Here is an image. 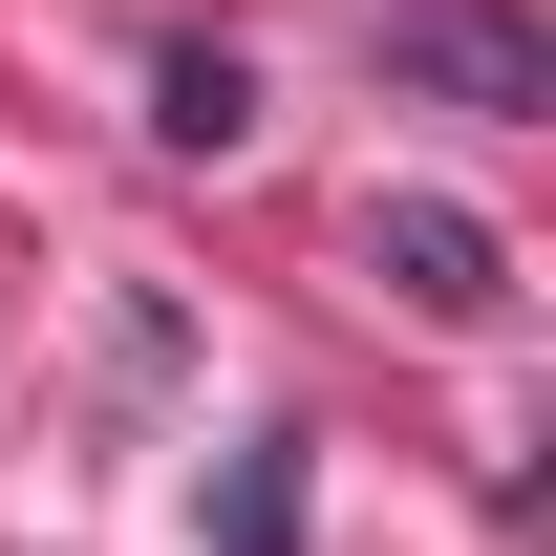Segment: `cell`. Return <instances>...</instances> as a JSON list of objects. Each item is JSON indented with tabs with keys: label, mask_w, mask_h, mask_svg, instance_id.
<instances>
[{
	"label": "cell",
	"mask_w": 556,
	"mask_h": 556,
	"mask_svg": "<svg viewBox=\"0 0 556 556\" xmlns=\"http://www.w3.org/2000/svg\"><path fill=\"white\" fill-rule=\"evenodd\" d=\"M364 257H386V300H407V321H492V300H514L492 214H450V193H386V214H364Z\"/></svg>",
	"instance_id": "obj_2"
},
{
	"label": "cell",
	"mask_w": 556,
	"mask_h": 556,
	"mask_svg": "<svg viewBox=\"0 0 556 556\" xmlns=\"http://www.w3.org/2000/svg\"><path fill=\"white\" fill-rule=\"evenodd\" d=\"M214 535H236V556H300V428H257V450H236V492H214Z\"/></svg>",
	"instance_id": "obj_4"
},
{
	"label": "cell",
	"mask_w": 556,
	"mask_h": 556,
	"mask_svg": "<svg viewBox=\"0 0 556 556\" xmlns=\"http://www.w3.org/2000/svg\"><path fill=\"white\" fill-rule=\"evenodd\" d=\"M150 129H172V150H236V129H257V65H236V43H172V65H150Z\"/></svg>",
	"instance_id": "obj_3"
},
{
	"label": "cell",
	"mask_w": 556,
	"mask_h": 556,
	"mask_svg": "<svg viewBox=\"0 0 556 556\" xmlns=\"http://www.w3.org/2000/svg\"><path fill=\"white\" fill-rule=\"evenodd\" d=\"M386 86H428V108H556V43L514 22V0H386Z\"/></svg>",
	"instance_id": "obj_1"
}]
</instances>
